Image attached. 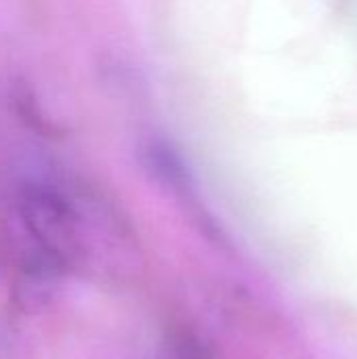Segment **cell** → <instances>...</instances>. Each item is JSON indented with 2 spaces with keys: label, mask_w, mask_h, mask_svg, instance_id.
<instances>
[{
  "label": "cell",
  "mask_w": 357,
  "mask_h": 359,
  "mask_svg": "<svg viewBox=\"0 0 357 359\" xmlns=\"http://www.w3.org/2000/svg\"><path fill=\"white\" fill-rule=\"evenodd\" d=\"M17 292L23 305L50 299L59 284L86 265L90 246L86 212L65 189L48 183L23 185L15 202Z\"/></svg>",
  "instance_id": "cell-1"
},
{
  "label": "cell",
  "mask_w": 357,
  "mask_h": 359,
  "mask_svg": "<svg viewBox=\"0 0 357 359\" xmlns=\"http://www.w3.org/2000/svg\"><path fill=\"white\" fill-rule=\"evenodd\" d=\"M151 359H215L210 347L189 330H173L158 345Z\"/></svg>",
  "instance_id": "cell-2"
}]
</instances>
